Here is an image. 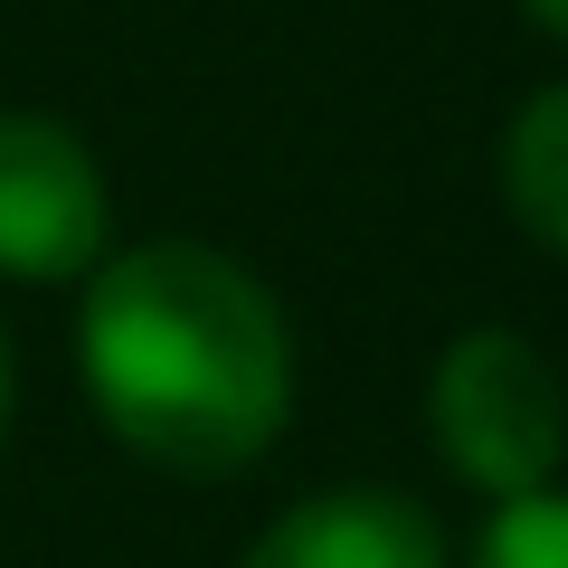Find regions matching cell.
I'll return each mask as SVG.
<instances>
[{
	"mask_svg": "<svg viewBox=\"0 0 568 568\" xmlns=\"http://www.w3.org/2000/svg\"><path fill=\"white\" fill-rule=\"evenodd\" d=\"M474 568H568V493H521L474 540Z\"/></svg>",
	"mask_w": 568,
	"mask_h": 568,
	"instance_id": "8992f818",
	"label": "cell"
},
{
	"mask_svg": "<svg viewBox=\"0 0 568 568\" xmlns=\"http://www.w3.org/2000/svg\"><path fill=\"white\" fill-rule=\"evenodd\" d=\"M85 388L133 455L171 474H237L275 446L294 407L284 313L219 246H133L85 294Z\"/></svg>",
	"mask_w": 568,
	"mask_h": 568,
	"instance_id": "6da1fadb",
	"label": "cell"
},
{
	"mask_svg": "<svg viewBox=\"0 0 568 568\" xmlns=\"http://www.w3.org/2000/svg\"><path fill=\"white\" fill-rule=\"evenodd\" d=\"M0 417H10V351H0Z\"/></svg>",
	"mask_w": 568,
	"mask_h": 568,
	"instance_id": "ba28073f",
	"label": "cell"
},
{
	"mask_svg": "<svg viewBox=\"0 0 568 568\" xmlns=\"http://www.w3.org/2000/svg\"><path fill=\"white\" fill-rule=\"evenodd\" d=\"M521 10H530V20L549 29V39H568V0H521Z\"/></svg>",
	"mask_w": 568,
	"mask_h": 568,
	"instance_id": "52a82bcc",
	"label": "cell"
},
{
	"mask_svg": "<svg viewBox=\"0 0 568 568\" xmlns=\"http://www.w3.org/2000/svg\"><path fill=\"white\" fill-rule=\"evenodd\" d=\"M503 190H511V219H521L540 246L568 256V85H549V95H530L521 114H511Z\"/></svg>",
	"mask_w": 568,
	"mask_h": 568,
	"instance_id": "5b68a950",
	"label": "cell"
},
{
	"mask_svg": "<svg viewBox=\"0 0 568 568\" xmlns=\"http://www.w3.org/2000/svg\"><path fill=\"white\" fill-rule=\"evenodd\" d=\"M426 426H436V455L465 474L474 493H521L549 484L568 446V398L559 369L521 342V332H465V342L436 361V388H426Z\"/></svg>",
	"mask_w": 568,
	"mask_h": 568,
	"instance_id": "7a4b0ae2",
	"label": "cell"
},
{
	"mask_svg": "<svg viewBox=\"0 0 568 568\" xmlns=\"http://www.w3.org/2000/svg\"><path fill=\"white\" fill-rule=\"evenodd\" d=\"M246 568H446V530L407 493H323L284 511Z\"/></svg>",
	"mask_w": 568,
	"mask_h": 568,
	"instance_id": "277c9868",
	"label": "cell"
},
{
	"mask_svg": "<svg viewBox=\"0 0 568 568\" xmlns=\"http://www.w3.org/2000/svg\"><path fill=\"white\" fill-rule=\"evenodd\" d=\"M104 246V171L67 123L0 114V275L67 284Z\"/></svg>",
	"mask_w": 568,
	"mask_h": 568,
	"instance_id": "3957f363",
	"label": "cell"
}]
</instances>
